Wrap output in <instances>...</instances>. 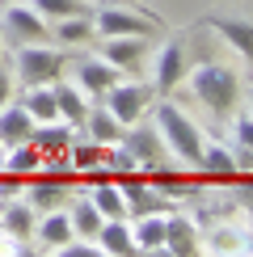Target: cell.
I'll list each match as a JSON object with an SVG mask.
<instances>
[{
	"label": "cell",
	"instance_id": "15",
	"mask_svg": "<svg viewBox=\"0 0 253 257\" xmlns=\"http://www.w3.org/2000/svg\"><path fill=\"white\" fill-rule=\"evenodd\" d=\"M207 26L215 30L219 38H228L232 47L240 51V59H245V63H253V26H249V21H236V17H211Z\"/></svg>",
	"mask_w": 253,
	"mask_h": 257
},
{
	"label": "cell",
	"instance_id": "32",
	"mask_svg": "<svg viewBox=\"0 0 253 257\" xmlns=\"http://www.w3.org/2000/svg\"><path fill=\"white\" fill-rule=\"evenodd\" d=\"M97 160H101V152H97V148H76V165H80V169L97 165Z\"/></svg>",
	"mask_w": 253,
	"mask_h": 257
},
{
	"label": "cell",
	"instance_id": "20",
	"mask_svg": "<svg viewBox=\"0 0 253 257\" xmlns=\"http://www.w3.org/2000/svg\"><path fill=\"white\" fill-rule=\"evenodd\" d=\"M198 169H203L207 177H219V181H236V160H232L228 148L219 144H203V160H198Z\"/></svg>",
	"mask_w": 253,
	"mask_h": 257
},
{
	"label": "cell",
	"instance_id": "25",
	"mask_svg": "<svg viewBox=\"0 0 253 257\" xmlns=\"http://www.w3.org/2000/svg\"><path fill=\"white\" fill-rule=\"evenodd\" d=\"M93 207L101 211L105 219H118V215H126V202H122V190H118V181H101L97 190H93Z\"/></svg>",
	"mask_w": 253,
	"mask_h": 257
},
{
	"label": "cell",
	"instance_id": "5",
	"mask_svg": "<svg viewBox=\"0 0 253 257\" xmlns=\"http://www.w3.org/2000/svg\"><path fill=\"white\" fill-rule=\"evenodd\" d=\"M156 30L152 17L144 13H131V9H97L93 13V34H105V38H122V34H135V38H148Z\"/></svg>",
	"mask_w": 253,
	"mask_h": 257
},
{
	"label": "cell",
	"instance_id": "28",
	"mask_svg": "<svg viewBox=\"0 0 253 257\" xmlns=\"http://www.w3.org/2000/svg\"><path fill=\"white\" fill-rule=\"evenodd\" d=\"M30 9H34L38 17H47V21H63V17H72V13H89L84 0H34Z\"/></svg>",
	"mask_w": 253,
	"mask_h": 257
},
{
	"label": "cell",
	"instance_id": "3",
	"mask_svg": "<svg viewBox=\"0 0 253 257\" xmlns=\"http://www.w3.org/2000/svg\"><path fill=\"white\" fill-rule=\"evenodd\" d=\"M63 72V55L42 42H26L17 51V80L21 84H55Z\"/></svg>",
	"mask_w": 253,
	"mask_h": 257
},
{
	"label": "cell",
	"instance_id": "12",
	"mask_svg": "<svg viewBox=\"0 0 253 257\" xmlns=\"http://www.w3.org/2000/svg\"><path fill=\"white\" fill-rule=\"evenodd\" d=\"M198 232H194V223H190L186 215H165V253H173V257H190V253H198Z\"/></svg>",
	"mask_w": 253,
	"mask_h": 257
},
{
	"label": "cell",
	"instance_id": "26",
	"mask_svg": "<svg viewBox=\"0 0 253 257\" xmlns=\"http://www.w3.org/2000/svg\"><path fill=\"white\" fill-rule=\"evenodd\" d=\"M68 219H72V232H76V236H97V228L105 223V215H101L97 207H93V198L76 202V207L68 211Z\"/></svg>",
	"mask_w": 253,
	"mask_h": 257
},
{
	"label": "cell",
	"instance_id": "21",
	"mask_svg": "<svg viewBox=\"0 0 253 257\" xmlns=\"http://www.w3.org/2000/svg\"><path fill=\"white\" fill-rule=\"evenodd\" d=\"M63 194H68V177H63V173L42 177V181H34V186H30V207H38V211H55L59 202H63Z\"/></svg>",
	"mask_w": 253,
	"mask_h": 257
},
{
	"label": "cell",
	"instance_id": "17",
	"mask_svg": "<svg viewBox=\"0 0 253 257\" xmlns=\"http://www.w3.org/2000/svg\"><path fill=\"white\" fill-rule=\"evenodd\" d=\"M34 236L47 244V249H59V244H68L72 236H76V232H72V219H68V211H47V215H42L38 223H34Z\"/></svg>",
	"mask_w": 253,
	"mask_h": 257
},
{
	"label": "cell",
	"instance_id": "4",
	"mask_svg": "<svg viewBox=\"0 0 253 257\" xmlns=\"http://www.w3.org/2000/svg\"><path fill=\"white\" fill-rule=\"evenodd\" d=\"M101 97H105V110H110L114 118H118L122 126H131V122H140L144 114H148V105H152V89H148V84H118V80H114Z\"/></svg>",
	"mask_w": 253,
	"mask_h": 257
},
{
	"label": "cell",
	"instance_id": "6",
	"mask_svg": "<svg viewBox=\"0 0 253 257\" xmlns=\"http://www.w3.org/2000/svg\"><path fill=\"white\" fill-rule=\"evenodd\" d=\"M182 80H186V47L182 42H165L152 59V84H156L161 97H169Z\"/></svg>",
	"mask_w": 253,
	"mask_h": 257
},
{
	"label": "cell",
	"instance_id": "31",
	"mask_svg": "<svg viewBox=\"0 0 253 257\" xmlns=\"http://www.w3.org/2000/svg\"><path fill=\"white\" fill-rule=\"evenodd\" d=\"M236 144H245L249 152H253V118H240L236 122Z\"/></svg>",
	"mask_w": 253,
	"mask_h": 257
},
{
	"label": "cell",
	"instance_id": "7",
	"mask_svg": "<svg viewBox=\"0 0 253 257\" xmlns=\"http://www.w3.org/2000/svg\"><path fill=\"white\" fill-rule=\"evenodd\" d=\"M118 190H122V202H126V211H131L135 219H140V215H152V211H165V194L152 186V181H140V177L122 173Z\"/></svg>",
	"mask_w": 253,
	"mask_h": 257
},
{
	"label": "cell",
	"instance_id": "13",
	"mask_svg": "<svg viewBox=\"0 0 253 257\" xmlns=\"http://www.w3.org/2000/svg\"><path fill=\"white\" fill-rule=\"evenodd\" d=\"M76 80H80L84 93L101 97V93L118 80V68H114V63H105V59H80V63H76Z\"/></svg>",
	"mask_w": 253,
	"mask_h": 257
},
{
	"label": "cell",
	"instance_id": "27",
	"mask_svg": "<svg viewBox=\"0 0 253 257\" xmlns=\"http://www.w3.org/2000/svg\"><path fill=\"white\" fill-rule=\"evenodd\" d=\"M34 207L30 202H13V207L5 211V232L9 236H17V240H26V236H34Z\"/></svg>",
	"mask_w": 253,
	"mask_h": 257
},
{
	"label": "cell",
	"instance_id": "8",
	"mask_svg": "<svg viewBox=\"0 0 253 257\" xmlns=\"http://www.w3.org/2000/svg\"><path fill=\"white\" fill-rule=\"evenodd\" d=\"M148 55V38H135V34H122V38H105L101 47V59L114 63L118 72H135Z\"/></svg>",
	"mask_w": 253,
	"mask_h": 257
},
{
	"label": "cell",
	"instance_id": "14",
	"mask_svg": "<svg viewBox=\"0 0 253 257\" xmlns=\"http://www.w3.org/2000/svg\"><path fill=\"white\" fill-rule=\"evenodd\" d=\"M131 240H135V253H165V215L161 211L140 215L131 228Z\"/></svg>",
	"mask_w": 253,
	"mask_h": 257
},
{
	"label": "cell",
	"instance_id": "16",
	"mask_svg": "<svg viewBox=\"0 0 253 257\" xmlns=\"http://www.w3.org/2000/svg\"><path fill=\"white\" fill-rule=\"evenodd\" d=\"M34 135V118H30L26 114V105H0V139H5V144H26V139Z\"/></svg>",
	"mask_w": 253,
	"mask_h": 257
},
{
	"label": "cell",
	"instance_id": "23",
	"mask_svg": "<svg viewBox=\"0 0 253 257\" xmlns=\"http://www.w3.org/2000/svg\"><path fill=\"white\" fill-rule=\"evenodd\" d=\"M55 105H59V118L68 122V126H84L89 105H84V97H80L76 84H55Z\"/></svg>",
	"mask_w": 253,
	"mask_h": 257
},
{
	"label": "cell",
	"instance_id": "18",
	"mask_svg": "<svg viewBox=\"0 0 253 257\" xmlns=\"http://www.w3.org/2000/svg\"><path fill=\"white\" fill-rule=\"evenodd\" d=\"M26 114L34 122H55L59 118V105H55V84H30V93L21 97Z\"/></svg>",
	"mask_w": 253,
	"mask_h": 257
},
{
	"label": "cell",
	"instance_id": "24",
	"mask_svg": "<svg viewBox=\"0 0 253 257\" xmlns=\"http://www.w3.org/2000/svg\"><path fill=\"white\" fill-rule=\"evenodd\" d=\"M55 38L68 42V47H76V42H84V38H93V13H72V17L55 21Z\"/></svg>",
	"mask_w": 253,
	"mask_h": 257
},
{
	"label": "cell",
	"instance_id": "19",
	"mask_svg": "<svg viewBox=\"0 0 253 257\" xmlns=\"http://www.w3.org/2000/svg\"><path fill=\"white\" fill-rule=\"evenodd\" d=\"M30 144H34L38 152H63V148L72 144V126L63 122V118H55V122H34Z\"/></svg>",
	"mask_w": 253,
	"mask_h": 257
},
{
	"label": "cell",
	"instance_id": "22",
	"mask_svg": "<svg viewBox=\"0 0 253 257\" xmlns=\"http://www.w3.org/2000/svg\"><path fill=\"white\" fill-rule=\"evenodd\" d=\"M84 122H89V135H93V144H97V148H114L122 139V122L114 118L110 110H89V114H84Z\"/></svg>",
	"mask_w": 253,
	"mask_h": 257
},
{
	"label": "cell",
	"instance_id": "29",
	"mask_svg": "<svg viewBox=\"0 0 253 257\" xmlns=\"http://www.w3.org/2000/svg\"><path fill=\"white\" fill-rule=\"evenodd\" d=\"M38 160H42V152L26 139V144H13V152H9L5 169H9V173H30V169H38Z\"/></svg>",
	"mask_w": 253,
	"mask_h": 257
},
{
	"label": "cell",
	"instance_id": "30",
	"mask_svg": "<svg viewBox=\"0 0 253 257\" xmlns=\"http://www.w3.org/2000/svg\"><path fill=\"white\" fill-rule=\"evenodd\" d=\"M110 165L118 169V173H135V169H140V160H135L131 152H126L122 144H114V152H110Z\"/></svg>",
	"mask_w": 253,
	"mask_h": 257
},
{
	"label": "cell",
	"instance_id": "33",
	"mask_svg": "<svg viewBox=\"0 0 253 257\" xmlns=\"http://www.w3.org/2000/svg\"><path fill=\"white\" fill-rule=\"evenodd\" d=\"M9 101H13V76L0 72V105H9Z\"/></svg>",
	"mask_w": 253,
	"mask_h": 257
},
{
	"label": "cell",
	"instance_id": "10",
	"mask_svg": "<svg viewBox=\"0 0 253 257\" xmlns=\"http://www.w3.org/2000/svg\"><path fill=\"white\" fill-rule=\"evenodd\" d=\"M93 240H97V249H101V253H110V257H126V253H135V240H131V223H126V215L105 219Z\"/></svg>",
	"mask_w": 253,
	"mask_h": 257
},
{
	"label": "cell",
	"instance_id": "1",
	"mask_svg": "<svg viewBox=\"0 0 253 257\" xmlns=\"http://www.w3.org/2000/svg\"><path fill=\"white\" fill-rule=\"evenodd\" d=\"M156 135H161V144L173 152L177 160H186V165H194L198 169V160H203V131H198L194 122L186 118L177 105H169V101H161L156 105Z\"/></svg>",
	"mask_w": 253,
	"mask_h": 257
},
{
	"label": "cell",
	"instance_id": "9",
	"mask_svg": "<svg viewBox=\"0 0 253 257\" xmlns=\"http://www.w3.org/2000/svg\"><path fill=\"white\" fill-rule=\"evenodd\" d=\"M5 30H9L13 38H21V42H42V38L51 34V30H47V17H38L34 9H26V5H13V9L5 13Z\"/></svg>",
	"mask_w": 253,
	"mask_h": 257
},
{
	"label": "cell",
	"instance_id": "2",
	"mask_svg": "<svg viewBox=\"0 0 253 257\" xmlns=\"http://www.w3.org/2000/svg\"><path fill=\"white\" fill-rule=\"evenodd\" d=\"M190 89H194V97L207 105V110L215 114H228L232 105H236V72L224 68V63H198L194 72H190Z\"/></svg>",
	"mask_w": 253,
	"mask_h": 257
},
{
	"label": "cell",
	"instance_id": "11",
	"mask_svg": "<svg viewBox=\"0 0 253 257\" xmlns=\"http://www.w3.org/2000/svg\"><path fill=\"white\" fill-rule=\"evenodd\" d=\"M118 144H122L135 160H140V169H156V156H161V135H152L148 126H135V122H131V131H122Z\"/></svg>",
	"mask_w": 253,
	"mask_h": 257
}]
</instances>
